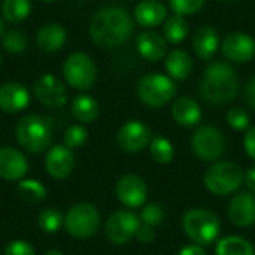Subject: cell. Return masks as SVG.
<instances>
[{
  "label": "cell",
  "mask_w": 255,
  "mask_h": 255,
  "mask_svg": "<svg viewBox=\"0 0 255 255\" xmlns=\"http://www.w3.org/2000/svg\"><path fill=\"white\" fill-rule=\"evenodd\" d=\"M134 31V22L128 12L120 6H106L97 10L88 27L91 40L105 49L126 43Z\"/></svg>",
  "instance_id": "1"
},
{
  "label": "cell",
  "mask_w": 255,
  "mask_h": 255,
  "mask_svg": "<svg viewBox=\"0 0 255 255\" xmlns=\"http://www.w3.org/2000/svg\"><path fill=\"white\" fill-rule=\"evenodd\" d=\"M239 78L232 64L224 61L211 63L200 82V94L203 100L212 105L227 103L238 96Z\"/></svg>",
  "instance_id": "2"
},
{
  "label": "cell",
  "mask_w": 255,
  "mask_h": 255,
  "mask_svg": "<svg viewBox=\"0 0 255 255\" xmlns=\"http://www.w3.org/2000/svg\"><path fill=\"white\" fill-rule=\"evenodd\" d=\"M182 229L188 239L200 247L214 244L221 232L218 217L208 209H190L182 218Z\"/></svg>",
  "instance_id": "3"
},
{
  "label": "cell",
  "mask_w": 255,
  "mask_h": 255,
  "mask_svg": "<svg viewBox=\"0 0 255 255\" xmlns=\"http://www.w3.org/2000/svg\"><path fill=\"white\" fill-rule=\"evenodd\" d=\"M16 140L28 152H43L52 140L51 121L39 115H25L18 121Z\"/></svg>",
  "instance_id": "4"
},
{
  "label": "cell",
  "mask_w": 255,
  "mask_h": 255,
  "mask_svg": "<svg viewBox=\"0 0 255 255\" xmlns=\"http://www.w3.org/2000/svg\"><path fill=\"white\" fill-rule=\"evenodd\" d=\"M136 93L148 108H163L175 97L176 87L172 78L161 73H149L139 79Z\"/></svg>",
  "instance_id": "5"
},
{
  "label": "cell",
  "mask_w": 255,
  "mask_h": 255,
  "mask_svg": "<svg viewBox=\"0 0 255 255\" xmlns=\"http://www.w3.org/2000/svg\"><path fill=\"white\" fill-rule=\"evenodd\" d=\"M244 182V172L242 169L229 161H220L212 164L205 176L203 184L205 187L217 196H227L236 191Z\"/></svg>",
  "instance_id": "6"
},
{
  "label": "cell",
  "mask_w": 255,
  "mask_h": 255,
  "mask_svg": "<svg viewBox=\"0 0 255 255\" xmlns=\"http://www.w3.org/2000/svg\"><path fill=\"white\" fill-rule=\"evenodd\" d=\"M100 226V212L91 203H78L72 206L64 217L66 232L76 239L94 236Z\"/></svg>",
  "instance_id": "7"
},
{
  "label": "cell",
  "mask_w": 255,
  "mask_h": 255,
  "mask_svg": "<svg viewBox=\"0 0 255 255\" xmlns=\"http://www.w3.org/2000/svg\"><path fill=\"white\" fill-rule=\"evenodd\" d=\"M63 75L72 88L78 91H87L96 82L97 67L88 54L73 52L66 58L63 64Z\"/></svg>",
  "instance_id": "8"
},
{
  "label": "cell",
  "mask_w": 255,
  "mask_h": 255,
  "mask_svg": "<svg viewBox=\"0 0 255 255\" xmlns=\"http://www.w3.org/2000/svg\"><path fill=\"white\" fill-rule=\"evenodd\" d=\"M191 149L202 161H217L226 152V137L214 126L199 127L191 137Z\"/></svg>",
  "instance_id": "9"
},
{
  "label": "cell",
  "mask_w": 255,
  "mask_h": 255,
  "mask_svg": "<svg viewBox=\"0 0 255 255\" xmlns=\"http://www.w3.org/2000/svg\"><path fill=\"white\" fill-rule=\"evenodd\" d=\"M140 227V220L130 211H117L114 212L106 223L105 233L106 238L114 245H126L133 238Z\"/></svg>",
  "instance_id": "10"
},
{
  "label": "cell",
  "mask_w": 255,
  "mask_h": 255,
  "mask_svg": "<svg viewBox=\"0 0 255 255\" xmlns=\"http://www.w3.org/2000/svg\"><path fill=\"white\" fill-rule=\"evenodd\" d=\"M33 94L43 106L51 109L63 108L69 100L64 84L51 73L42 75L39 79L34 81Z\"/></svg>",
  "instance_id": "11"
},
{
  "label": "cell",
  "mask_w": 255,
  "mask_h": 255,
  "mask_svg": "<svg viewBox=\"0 0 255 255\" xmlns=\"http://www.w3.org/2000/svg\"><path fill=\"white\" fill-rule=\"evenodd\" d=\"M223 55L238 64L251 61L255 57V39L244 31H235L224 37L221 43Z\"/></svg>",
  "instance_id": "12"
},
{
  "label": "cell",
  "mask_w": 255,
  "mask_h": 255,
  "mask_svg": "<svg viewBox=\"0 0 255 255\" xmlns=\"http://www.w3.org/2000/svg\"><path fill=\"white\" fill-rule=\"evenodd\" d=\"M117 199L127 208H140L148 197V187L137 175H124L115 187Z\"/></svg>",
  "instance_id": "13"
},
{
  "label": "cell",
  "mask_w": 255,
  "mask_h": 255,
  "mask_svg": "<svg viewBox=\"0 0 255 255\" xmlns=\"http://www.w3.org/2000/svg\"><path fill=\"white\" fill-rule=\"evenodd\" d=\"M151 139V130L140 121H127L117 134V142L126 152L143 151Z\"/></svg>",
  "instance_id": "14"
},
{
  "label": "cell",
  "mask_w": 255,
  "mask_h": 255,
  "mask_svg": "<svg viewBox=\"0 0 255 255\" xmlns=\"http://www.w3.org/2000/svg\"><path fill=\"white\" fill-rule=\"evenodd\" d=\"M45 167L49 176L54 179H64L67 178L75 167V155L70 148L66 145H55L52 146L45 158Z\"/></svg>",
  "instance_id": "15"
},
{
  "label": "cell",
  "mask_w": 255,
  "mask_h": 255,
  "mask_svg": "<svg viewBox=\"0 0 255 255\" xmlns=\"http://www.w3.org/2000/svg\"><path fill=\"white\" fill-rule=\"evenodd\" d=\"M28 172V161L15 148H0V178L6 181H19Z\"/></svg>",
  "instance_id": "16"
},
{
  "label": "cell",
  "mask_w": 255,
  "mask_h": 255,
  "mask_svg": "<svg viewBox=\"0 0 255 255\" xmlns=\"http://www.w3.org/2000/svg\"><path fill=\"white\" fill-rule=\"evenodd\" d=\"M30 103L28 90L19 82H6L0 85V109L6 114H18Z\"/></svg>",
  "instance_id": "17"
},
{
  "label": "cell",
  "mask_w": 255,
  "mask_h": 255,
  "mask_svg": "<svg viewBox=\"0 0 255 255\" xmlns=\"http://www.w3.org/2000/svg\"><path fill=\"white\" fill-rule=\"evenodd\" d=\"M229 218L238 227H250L255 224V196L241 193L229 203Z\"/></svg>",
  "instance_id": "18"
},
{
  "label": "cell",
  "mask_w": 255,
  "mask_h": 255,
  "mask_svg": "<svg viewBox=\"0 0 255 255\" xmlns=\"http://www.w3.org/2000/svg\"><path fill=\"white\" fill-rule=\"evenodd\" d=\"M136 48L142 58L155 63L167 55V42L157 31H143L136 37Z\"/></svg>",
  "instance_id": "19"
},
{
  "label": "cell",
  "mask_w": 255,
  "mask_h": 255,
  "mask_svg": "<svg viewBox=\"0 0 255 255\" xmlns=\"http://www.w3.org/2000/svg\"><path fill=\"white\" fill-rule=\"evenodd\" d=\"M191 43H193V51L197 55V58L208 61L220 49V36L214 27L203 25L194 31Z\"/></svg>",
  "instance_id": "20"
},
{
  "label": "cell",
  "mask_w": 255,
  "mask_h": 255,
  "mask_svg": "<svg viewBox=\"0 0 255 255\" xmlns=\"http://www.w3.org/2000/svg\"><path fill=\"white\" fill-rule=\"evenodd\" d=\"M134 19L142 27L154 28L167 19V9L158 0H142L134 7Z\"/></svg>",
  "instance_id": "21"
},
{
  "label": "cell",
  "mask_w": 255,
  "mask_h": 255,
  "mask_svg": "<svg viewBox=\"0 0 255 255\" xmlns=\"http://www.w3.org/2000/svg\"><path fill=\"white\" fill-rule=\"evenodd\" d=\"M67 40V33L60 24H45L39 28L36 34L37 48L43 52H55L64 46Z\"/></svg>",
  "instance_id": "22"
},
{
  "label": "cell",
  "mask_w": 255,
  "mask_h": 255,
  "mask_svg": "<svg viewBox=\"0 0 255 255\" xmlns=\"http://www.w3.org/2000/svg\"><path fill=\"white\" fill-rule=\"evenodd\" d=\"M172 117L182 127H194L202 118V109L194 99L179 97L172 105Z\"/></svg>",
  "instance_id": "23"
},
{
  "label": "cell",
  "mask_w": 255,
  "mask_h": 255,
  "mask_svg": "<svg viewBox=\"0 0 255 255\" xmlns=\"http://www.w3.org/2000/svg\"><path fill=\"white\" fill-rule=\"evenodd\" d=\"M169 78L175 81L187 79L193 72V58L184 49H172L164 61Z\"/></svg>",
  "instance_id": "24"
},
{
  "label": "cell",
  "mask_w": 255,
  "mask_h": 255,
  "mask_svg": "<svg viewBox=\"0 0 255 255\" xmlns=\"http://www.w3.org/2000/svg\"><path fill=\"white\" fill-rule=\"evenodd\" d=\"M99 112H100V108H99L97 100L88 94H79L72 102V114L82 124H90L96 121L99 117Z\"/></svg>",
  "instance_id": "25"
},
{
  "label": "cell",
  "mask_w": 255,
  "mask_h": 255,
  "mask_svg": "<svg viewBox=\"0 0 255 255\" xmlns=\"http://www.w3.org/2000/svg\"><path fill=\"white\" fill-rule=\"evenodd\" d=\"M217 255H255L253 244L241 236H227L217 242Z\"/></svg>",
  "instance_id": "26"
},
{
  "label": "cell",
  "mask_w": 255,
  "mask_h": 255,
  "mask_svg": "<svg viewBox=\"0 0 255 255\" xmlns=\"http://www.w3.org/2000/svg\"><path fill=\"white\" fill-rule=\"evenodd\" d=\"M188 31H190L188 22L181 15H173V16H170V18H167L164 21V25H163V37L166 39L167 43L179 45L181 42H184L187 39Z\"/></svg>",
  "instance_id": "27"
},
{
  "label": "cell",
  "mask_w": 255,
  "mask_h": 255,
  "mask_svg": "<svg viewBox=\"0 0 255 255\" xmlns=\"http://www.w3.org/2000/svg\"><path fill=\"white\" fill-rule=\"evenodd\" d=\"M31 12V0H3L1 15L10 24L22 22Z\"/></svg>",
  "instance_id": "28"
},
{
  "label": "cell",
  "mask_w": 255,
  "mask_h": 255,
  "mask_svg": "<svg viewBox=\"0 0 255 255\" xmlns=\"http://www.w3.org/2000/svg\"><path fill=\"white\" fill-rule=\"evenodd\" d=\"M16 194L22 202L27 203H39L46 197V188L34 179L19 181L16 185Z\"/></svg>",
  "instance_id": "29"
},
{
  "label": "cell",
  "mask_w": 255,
  "mask_h": 255,
  "mask_svg": "<svg viewBox=\"0 0 255 255\" xmlns=\"http://www.w3.org/2000/svg\"><path fill=\"white\" fill-rule=\"evenodd\" d=\"M149 152H151V157L154 158V161H157L160 164H167L175 157L173 143L164 136H155L151 139Z\"/></svg>",
  "instance_id": "30"
},
{
  "label": "cell",
  "mask_w": 255,
  "mask_h": 255,
  "mask_svg": "<svg viewBox=\"0 0 255 255\" xmlns=\"http://www.w3.org/2000/svg\"><path fill=\"white\" fill-rule=\"evenodd\" d=\"M1 45L10 54H22L28 46V39L24 31L12 28L1 36Z\"/></svg>",
  "instance_id": "31"
},
{
  "label": "cell",
  "mask_w": 255,
  "mask_h": 255,
  "mask_svg": "<svg viewBox=\"0 0 255 255\" xmlns=\"http://www.w3.org/2000/svg\"><path fill=\"white\" fill-rule=\"evenodd\" d=\"M37 224H39L42 232H45V233H55L64 224V217L61 215V212L58 209L48 208V209H43L39 214Z\"/></svg>",
  "instance_id": "32"
},
{
  "label": "cell",
  "mask_w": 255,
  "mask_h": 255,
  "mask_svg": "<svg viewBox=\"0 0 255 255\" xmlns=\"http://www.w3.org/2000/svg\"><path fill=\"white\" fill-rule=\"evenodd\" d=\"M164 217H166L164 209L160 205H157V203H148V205L143 206L139 220L145 226L157 227V226H160L164 221Z\"/></svg>",
  "instance_id": "33"
},
{
  "label": "cell",
  "mask_w": 255,
  "mask_h": 255,
  "mask_svg": "<svg viewBox=\"0 0 255 255\" xmlns=\"http://www.w3.org/2000/svg\"><path fill=\"white\" fill-rule=\"evenodd\" d=\"M87 139H88V131L81 124L70 126L64 133V145L70 149L81 148L87 142Z\"/></svg>",
  "instance_id": "34"
},
{
  "label": "cell",
  "mask_w": 255,
  "mask_h": 255,
  "mask_svg": "<svg viewBox=\"0 0 255 255\" xmlns=\"http://www.w3.org/2000/svg\"><path fill=\"white\" fill-rule=\"evenodd\" d=\"M205 1L206 0H169V6L175 15L187 16L199 12L205 6Z\"/></svg>",
  "instance_id": "35"
},
{
  "label": "cell",
  "mask_w": 255,
  "mask_h": 255,
  "mask_svg": "<svg viewBox=\"0 0 255 255\" xmlns=\"http://www.w3.org/2000/svg\"><path fill=\"white\" fill-rule=\"evenodd\" d=\"M227 124L235 130L242 131V130H247L250 127V117L244 109L232 108L227 112Z\"/></svg>",
  "instance_id": "36"
},
{
  "label": "cell",
  "mask_w": 255,
  "mask_h": 255,
  "mask_svg": "<svg viewBox=\"0 0 255 255\" xmlns=\"http://www.w3.org/2000/svg\"><path fill=\"white\" fill-rule=\"evenodd\" d=\"M4 255H36V251L27 241H13L4 248Z\"/></svg>",
  "instance_id": "37"
},
{
  "label": "cell",
  "mask_w": 255,
  "mask_h": 255,
  "mask_svg": "<svg viewBox=\"0 0 255 255\" xmlns=\"http://www.w3.org/2000/svg\"><path fill=\"white\" fill-rule=\"evenodd\" d=\"M136 239L140 242V244H152L154 239H155V232H154V227H149V226H145V224H140L137 233H136Z\"/></svg>",
  "instance_id": "38"
},
{
  "label": "cell",
  "mask_w": 255,
  "mask_h": 255,
  "mask_svg": "<svg viewBox=\"0 0 255 255\" xmlns=\"http://www.w3.org/2000/svg\"><path fill=\"white\" fill-rule=\"evenodd\" d=\"M244 148L250 158L255 160V127L248 128L245 137H244Z\"/></svg>",
  "instance_id": "39"
},
{
  "label": "cell",
  "mask_w": 255,
  "mask_h": 255,
  "mask_svg": "<svg viewBox=\"0 0 255 255\" xmlns=\"http://www.w3.org/2000/svg\"><path fill=\"white\" fill-rule=\"evenodd\" d=\"M245 100L253 109H255V78H251L245 87Z\"/></svg>",
  "instance_id": "40"
},
{
  "label": "cell",
  "mask_w": 255,
  "mask_h": 255,
  "mask_svg": "<svg viewBox=\"0 0 255 255\" xmlns=\"http://www.w3.org/2000/svg\"><path fill=\"white\" fill-rule=\"evenodd\" d=\"M178 255H206V251H205V248H203V247L193 244V245H187V247H184V248L179 251V254Z\"/></svg>",
  "instance_id": "41"
},
{
  "label": "cell",
  "mask_w": 255,
  "mask_h": 255,
  "mask_svg": "<svg viewBox=\"0 0 255 255\" xmlns=\"http://www.w3.org/2000/svg\"><path fill=\"white\" fill-rule=\"evenodd\" d=\"M244 182H245V185L248 187L250 191L255 193V166L248 169V172L244 175Z\"/></svg>",
  "instance_id": "42"
},
{
  "label": "cell",
  "mask_w": 255,
  "mask_h": 255,
  "mask_svg": "<svg viewBox=\"0 0 255 255\" xmlns=\"http://www.w3.org/2000/svg\"><path fill=\"white\" fill-rule=\"evenodd\" d=\"M45 255H63V253H60L58 250H51V251H48Z\"/></svg>",
  "instance_id": "43"
},
{
  "label": "cell",
  "mask_w": 255,
  "mask_h": 255,
  "mask_svg": "<svg viewBox=\"0 0 255 255\" xmlns=\"http://www.w3.org/2000/svg\"><path fill=\"white\" fill-rule=\"evenodd\" d=\"M4 34V22H3V19L0 18V37Z\"/></svg>",
  "instance_id": "44"
},
{
  "label": "cell",
  "mask_w": 255,
  "mask_h": 255,
  "mask_svg": "<svg viewBox=\"0 0 255 255\" xmlns=\"http://www.w3.org/2000/svg\"><path fill=\"white\" fill-rule=\"evenodd\" d=\"M40 1H45V3H52V1H57V0H40Z\"/></svg>",
  "instance_id": "45"
},
{
  "label": "cell",
  "mask_w": 255,
  "mask_h": 255,
  "mask_svg": "<svg viewBox=\"0 0 255 255\" xmlns=\"http://www.w3.org/2000/svg\"><path fill=\"white\" fill-rule=\"evenodd\" d=\"M1 63H3V57H1V54H0V67H1Z\"/></svg>",
  "instance_id": "46"
},
{
  "label": "cell",
  "mask_w": 255,
  "mask_h": 255,
  "mask_svg": "<svg viewBox=\"0 0 255 255\" xmlns=\"http://www.w3.org/2000/svg\"><path fill=\"white\" fill-rule=\"evenodd\" d=\"M221 1H233V0H221Z\"/></svg>",
  "instance_id": "47"
}]
</instances>
